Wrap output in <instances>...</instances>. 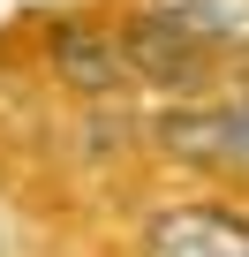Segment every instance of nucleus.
Listing matches in <instances>:
<instances>
[{
    "instance_id": "obj_3",
    "label": "nucleus",
    "mask_w": 249,
    "mask_h": 257,
    "mask_svg": "<svg viewBox=\"0 0 249 257\" xmlns=\"http://www.w3.org/2000/svg\"><path fill=\"white\" fill-rule=\"evenodd\" d=\"M144 16L204 61L211 53H249V0H151Z\"/></svg>"
},
{
    "instance_id": "obj_1",
    "label": "nucleus",
    "mask_w": 249,
    "mask_h": 257,
    "mask_svg": "<svg viewBox=\"0 0 249 257\" xmlns=\"http://www.w3.org/2000/svg\"><path fill=\"white\" fill-rule=\"evenodd\" d=\"M159 144L174 159L219 167V174H249V106H174L159 121Z\"/></svg>"
},
{
    "instance_id": "obj_2",
    "label": "nucleus",
    "mask_w": 249,
    "mask_h": 257,
    "mask_svg": "<svg viewBox=\"0 0 249 257\" xmlns=\"http://www.w3.org/2000/svg\"><path fill=\"white\" fill-rule=\"evenodd\" d=\"M144 257H249V219L219 204H174L144 227Z\"/></svg>"
}]
</instances>
